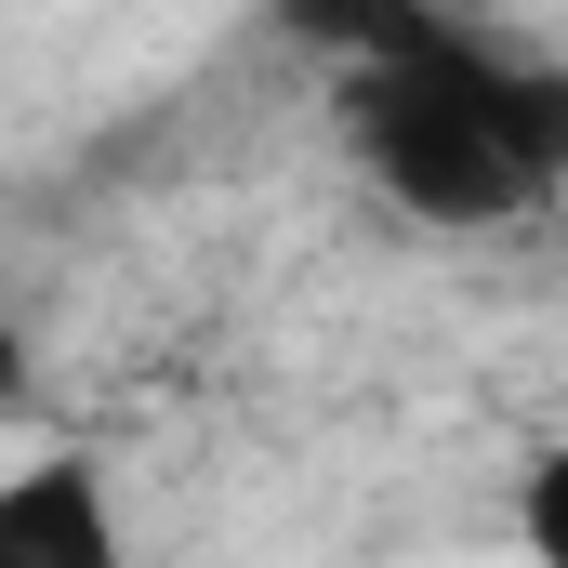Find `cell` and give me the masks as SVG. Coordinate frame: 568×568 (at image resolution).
I'll list each match as a JSON object with an SVG mask.
<instances>
[{"label": "cell", "instance_id": "1", "mask_svg": "<svg viewBox=\"0 0 568 568\" xmlns=\"http://www.w3.org/2000/svg\"><path fill=\"white\" fill-rule=\"evenodd\" d=\"M344 133L397 212L516 225L568 172V80L463 40V27H371V53L344 80Z\"/></svg>", "mask_w": 568, "mask_h": 568}, {"label": "cell", "instance_id": "2", "mask_svg": "<svg viewBox=\"0 0 568 568\" xmlns=\"http://www.w3.org/2000/svg\"><path fill=\"white\" fill-rule=\"evenodd\" d=\"M0 568H133L93 449H40L0 476Z\"/></svg>", "mask_w": 568, "mask_h": 568}, {"label": "cell", "instance_id": "3", "mask_svg": "<svg viewBox=\"0 0 568 568\" xmlns=\"http://www.w3.org/2000/svg\"><path fill=\"white\" fill-rule=\"evenodd\" d=\"M516 529H529V556H542V568H568V436L516 476Z\"/></svg>", "mask_w": 568, "mask_h": 568}, {"label": "cell", "instance_id": "4", "mask_svg": "<svg viewBox=\"0 0 568 568\" xmlns=\"http://www.w3.org/2000/svg\"><path fill=\"white\" fill-rule=\"evenodd\" d=\"M0 384H13V331H0Z\"/></svg>", "mask_w": 568, "mask_h": 568}]
</instances>
